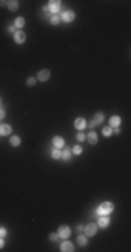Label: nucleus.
<instances>
[{
  "label": "nucleus",
  "mask_w": 131,
  "mask_h": 252,
  "mask_svg": "<svg viewBox=\"0 0 131 252\" xmlns=\"http://www.w3.org/2000/svg\"><path fill=\"white\" fill-rule=\"evenodd\" d=\"M60 20L64 21V23H73L75 20V13L71 11V10H67V11H63L62 16H60Z\"/></svg>",
  "instance_id": "obj_3"
},
{
  "label": "nucleus",
  "mask_w": 131,
  "mask_h": 252,
  "mask_svg": "<svg viewBox=\"0 0 131 252\" xmlns=\"http://www.w3.org/2000/svg\"><path fill=\"white\" fill-rule=\"evenodd\" d=\"M60 251H63V252H73V251H74V245H73V242H70V241H63L62 245H60Z\"/></svg>",
  "instance_id": "obj_8"
},
{
  "label": "nucleus",
  "mask_w": 131,
  "mask_h": 252,
  "mask_svg": "<svg viewBox=\"0 0 131 252\" xmlns=\"http://www.w3.org/2000/svg\"><path fill=\"white\" fill-rule=\"evenodd\" d=\"M86 137H88V140H89L91 144H96L98 143V133L96 132H89V134Z\"/></svg>",
  "instance_id": "obj_15"
},
{
  "label": "nucleus",
  "mask_w": 131,
  "mask_h": 252,
  "mask_svg": "<svg viewBox=\"0 0 131 252\" xmlns=\"http://www.w3.org/2000/svg\"><path fill=\"white\" fill-rule=\"evenodd\" d=\"M49 240H50L52 242H56V241L59 240V234H56V233H52V234L49 235Z\"/></svg>",
  "instance_id": "obj_27"
},
{
  "label": "nucleus",
  "mask_w": 131,
  "mask_h": 252,
  "mask_svg": "<svg viewBox=\"0 0 131 252\" xmlns=\"http://www.w3.org/2000/svg\"><path fill=\"white\" fill-rule=\"evenodd\" d=\"M24 25H25V20H24L23 17H17L16 21H14V27L18 28V30H23Z\"/></svg>",
  "instance_id": "obj_14"
},
{
  "label": "nucleus",
  "mask_w": 131,
  "mask_h": 252,
  "mask_svg": "<svg viewBox=\"0 0 131 252\" xmlns=\"http://www.w3.org/2000/svg\"><path fill=\"white\" fill-rule=\"evenodd\" d=\"M11 134V126L10 125H0V136H8Z\"/></svg>",
  "instance_id": "obj_13"
},
{
  "label": "nucleus",
  "mask_w": 131,
  "mask_h": 252,
  "mask_svg": "<svg viewBox=\"0 0 131 252\" xmlns=\"http://www.w3.org/2000/svg\"><path fill=\"white\" fill-rule=\"evenodd\" d=\"M77 241H78V245H81V246H85V245L88 244V238H86V235H78Z\"/></svg>",
  "instance_id": "obj_22"
},
{
  "label": "nucleus",
  "mask_w": 131,
  "mask_h": 252,
  "mask_svg": "<svg viewBox=\"0 0 131 252\" xmlns=\"http://www.w3.org/2000/svg\"><path fill=\"white\" fill-rule=\"evenodd\" d=\"M74 126L77 127L78 130H82V129L86 127V120H85L84 118H77L75 122H74Z\"/></svg>",
  "instance_id": "obj_12"
},
{
  "label": "nucleus",
  "mask_w": 131,
  "mask_h": 252,
  "mask_svg": "<svg viewBox=\"0 0 131 252\" xmlns=\"http://www.w3.org/2000/svg\"><path fill=\"white\" fill-rule=\"evenodd\" d=\"M3 246H4V240H3V238L0 237V249H1Z\"/></svg>",
  "instance_id": "obj_31"
},
{
  "label": "nucleus",
  "mask_w": 131,
  "mask_h": 252,
  "mask_svg": "<svg viewBox=\"0 0 131 252\" xmlns=\"http://www.w3.org/2000/svg\"><path fill=\"white\" fill-rule=\"evenodd\" d=\"M35 83H36V79H35V77H28V79H27V86L28 87L35 86Z\"/></svg>",
  "instance_id": "obj_25"
},
{
  "label": "nucleus",
  "mask_w": 131,
  "mask_h": 252,
  "mask_svg": "<svg viewBox=\"0 0 131 252\" xmlns=\"http://www.w3.org/2000/svg\"><path fill=\"white\" fill-rule=\"evenodd\" d=\"M82 231L85 233V235L86 237H93L95 234H96V231H98V224H95V223H89L86 227H84Z\"/></svg>",
  "instance_id": "obj_4"
},
{
  "label": "nucleus",
  "mask_w": 131,
  "mask_h": 252,
  "mask_svg": "<svg viewBox=\"0 0 131 252\" xmlns=\"http://www.w3.org/2000/svg\"><path fill=\"white\" fill-rule=\"evenodd\" d=\"M49 21H50L52 25H57V24L60 23V16H57V14H52L50 18H49Z\"/></svg>",
  "instance_id": "obj_21"
},
{
  "label": "nucleus",
  "mask_w": 131,
  "mask_h": 252,
  "mask_svg": "<svg viewBox=\"0 0 131 252\" xmlns=\"http://www.w3.org/2000/svg\"><path fill=\"white\" fill-rule=\"evenodd\" d=\"M50 156H52L53 160H59V158H62V151H60V149H56V147H54V149L52 150V153H50Z\"/></svg>",
  "instance_id": "obj_19"
},
{
  "label": "nucleus",
  "mask_w": 131,
  "mask_h": 252,
  "mask_svg": "<svg viewBox=\"0 0 131 252\" xmlns=\"http://www.w3.org/2000/svg\"><path fill=\"white\" fill-rule=\"evenodd\" d=\"M115 133L116 134H120V129H119V127H115Z\"/></svg>",
  "instance_id": "obj_33"
},
{
  "label": "nucleus",
  "mask_w": 131,
  "mask_h": 252,
  "mask_svg": "<svg viewBox=\"0 0 131 252\" xmlns=\"http://www.w3.org/2000/svg\"><path fill=\"white\" fill-rule=\"evenodd\" d=\"M59 237L60 238H69L70 235H71V230H70V227H67V226H62L60 228H59Z\"/></svg>",
  "instance_id": "obj_7"
},
{
  "label": "nucleus",
  "mask_w": 131,
  "mask_h": 252,
  "mask_svg": "<svg viewBox=\"0 0 131 252\" xmlns=\"http://www.w3.org/2000/svg\"><path fill=\"white\" fill-rule=\"evenodd\" d=\"M7 7L10 11H17V8H18V1H17V0L7 1Z\"/></svg>",
  "instance_id": "obj_18"
},
{
  "label": "nucleus",
  "mask_w": 131,
  "mask_h": 252,
  "mask_svg": "<svg viewBox=\"0 0 131 252\" xmlns=\"http://www.w3.org/2000/svg\"><path fill=\"white\" fill-rule=\"evenodd\" d=\"M7 30H8L10 32H16V27H14V25H11V27H8Z\"/></svg>",
  "instance_id": "obj_30"
},
{
  "label": "nucleus",
  "mask_w": 131,
  "mask_h": 252,
  "mask_svg": "<svg viewBox=\"0 0 131 252\" xmlns=\"http://www.w3.org/2000/svg\"><path fill=\"white\" fill-rule=\"evenodd\" d=\"M10 144L14 146V147H18V146L21 144V139H20L18 136H13V137L10 139Z\"/></svg>",
  "instance_id": "obj_20"
},
{
  "label": "nucleus",
  "mask_w": 131,
  "mask_h": 252,
  "mask_svg": "<svg viewBox=\"0 0 131 252\" xmlns=\"http://www.w3.org/2000/svg\"><path fill=\"white\" fill-rule=\"evenodd\" d=\"M95 126H96V123H95V122H93V120H89V127H95Z\"/></svg>",
  "instance_id": "obj_32"
},
{
  "label": "nucleus",
  "mask_w": 131,
  "mask_h": 252,
  "mask_svg": "<svg viewBox=\"0 0 131 252\" xmlns=\"http://www.w3.org/2000/svg\"><path fill=\"white\" fill-rule=\"evenodd\" d=\"M71 153H73V154H81V153H82V147H81V146H74V147H73V150H71Z\"/></svg>",
  "instance_id": "obj_24"
},
{
  "label": "nucleus",
  "mask_w": 131,
  "mask_h": 252,
  "mask_svg": "<svg viewBox=\"0 0 131 252\" xmlns=\"http://www.w3.org/2000/svg\"><path fill=\"white\" fill-rule=\"evenodd\" d=\"M52 143H53V146L56 147V149H62V147H64V144H66L64 139H63V137H60V136H54L53 140H52Z\"/></svg>",
  "instance_id": "obj_9"
},
{
  "label": "nucleus",
  "mask_w": 131,
  "mask_h": 252,
  "mask_svg": "<svg viewBox=\"0 0 131 252\" xmlns=\"http://www.w3.org/2000/svg\"><path fill=\"white\" fill-rule=\"evenodd\" d=\"M60 7H62V1L60 0H50L49 1V6H47L49 11L52 14H57L60 11Z\"/></svg>",
  "instance_id": "obj_2"
},
{
  "label": "nucleus",
  "mask_w": 131,
  "mask_h": 252,
  "mask_svg": "<svg viewBox=\"0 0 131 252\" xmlns=\"http://www.w3.org/2000/svg\"><path fill=\"white\" fill-rule=\"evenodd\" d=\"M92 120L95 122V123H96V125H99V123H102V122L105 120V115H103L102 112H98V114H96V115L93 116Z\"/></svg>",
  "instance_id": "obj_17"
},
{
  "label": "nucleus",
  "mask_w": 131,
  "mask_h": 252,
  "mask_svg": "<svg viewBox=\"0 0 131 252\" xmlns=\"http://www.w3.org/2000/svg\"><path fill=\"white\" fill-rule=\"evenodd\" d=\"M109 224H110V219H109L108 216H102V217H99L98 227H100V228H106Z\"/></svg>",
  "instance_id": "obj_11"
},
{
  "label": "nucleus",
  "mask_w": 131,
  "mask_h": 252,
  "mask_svg": "<svg viewBox=\"0 0 131 252\" xmlns=\"http://www.w3.org/2000/svg\"><path fill=\"white\" fill-rule=\"evenodd\" d=\"M6 3H7V1H0V6L3 7V6H6Z\"/></svg>",
  "instance_id": "obj_35"
},
{
  "label": "nucleus",
  "mask_w": 131,
  "mask_h": 252,
  "mask_svg": "<svg viewBox=\"0 0 131 252\" xmlns=\"http://www.w3.org/2000/svg\"><path fill=\"white\" fill-rule=\"evenodd\" d=\"M75 137H77V140H78V142H84L85 139H86V136H85V134L82 133V132H80V133H77V136H75Z\"/></svg>",
  "instance_id": "obj_26"
},
{
  "label": "nucleus",
  "mask_w": 131,
  "mask_h": 252,
  "mask_svg": "<svg viewBox=\"0 0 131 252\" xmlns=\"http://www.w3.org/2000/svg\"><path fill=\"white\" fill-rule=\"evenodd\" d=\"M25 39H27V35H25V32H24L23 30H17V31L14 32V41H16V44L21 45V44L25 42Z\"/></svg>",
  "instance_id": "obj_5"
},
{
  "label": "nucleus",
  "mask_w": 131,
  "mask_h": 252,
  "mask_svg": "<svg viewBox=\"0 0 131 252\" xmlns=\"http://www.w3.org/2000/svg\"><path fill=\"white\" fill-rule=\"evenodd\" d=\"M71 150L70 149H66L62 151V160L63 161H69V160H71Z\"/></svg>",
  "instance_id": "obj_16"
},
{
  "label": "nucleus",
  "mask_w": 131,
  "mask_h": 252,
  "mask_svg": "<svg viewBox=\"0 0 131 252\" xmlns=\"http://www.w3.org/2000/svg\"><path fill=\"white\" fill-rule=\"evenodd\" d=\"M49 79H50V71L47 70V69L39 70V73H38V80H39V81L45 83V81H47Z\"/></svg>",
  "instance_id": "obj_6"
},
{
  "label": "nucleus",
  "mask_w": 131,
  "mask_h": 252,
  "mask_svg": "<svg viewBox=\"0 0 131 252\" xmlns=\"http://www.w3.org/2000/svg\"><path fill=\"white\" fill-rule=\"evenodd\" d=\"M120 123H121V118L117 116V115H115V116H112V118L109 119V126H110L112 129H113V127H119Z\"/></svg>",
  "instance_id": "obj_10"
},
{
  "label": "nucleus",
  "mask_w": 131,
  "mask_h": 252,
  "mask_svg": "<svg viewBox=\"0 0 131 252\" xmlns=\"http://www.w3.org/2000/svg\"><path fill=\"white\" fill-rule=\"evenodd\" d=\"M4 116H6V112H4V109H3V108H0V120H1V119H4Z\"/></svg>",
  "instance_id": "obj_29"
},
{
  "label": "nucleus",
  "mask_w": 131,
  "mask_h": 252,
  "mask_svg": "<svg viewBox=\"0 0 131 252\" xmlns=\"http://www.w3.org/2000/svg\"><path fill=\"white\" fill-rule=\"evenodd\" d=\"M113 209H115V206H113L112 202H103L96 209V214L98 216H108V214H110V213L113 212Z\"/></svg>",
  "instance_id": "obj_1"
},
{
  "label": "nucleus",
  "mask_w": 131,
  "mask_h": 252,
  "mask_svg": "<svg viewBox=\"0 0 131 252\" xmlns=\"http://www.w3.org/2000/svg\"><path fill=\"white\" fill-rule=\"evenodd\" d=\"M102 133H103L105 137H110V136H112V127H110V126H105V127L102 129Z\"/></svg>",
  "instance_id": "obj_23"
},
{
  "label": "nucleus",
  "mask_w": 131,
  "mask_h": 252,
  "mask_svg": "<svg viewBox=\"0 0 131 252\" xmlns=\"http://www.w3.org/2000/svg\"><path fill=\"white\" fill-rule=\"evenodd\" d=\"M6 234H7V230L4 228V227H0V237H1V238H4V237H6Z\"/></svg>",
  "instance_id": "obj_28"
},
{
  "label": "nucleus",
  "mask_w": 131,
  "mask_h": 252,
  "mask_svg": "<svg viewBox=\"0 0 131 252\" xmlns=\"http://www.w3.org/2000/svg\"><path fill=\"white\" fill-rule=\"evenodd\" d=\"M77 230H78V231H82V230H84V227H82V226H77Z\"/></svg>",
  "instance_id": "obj_34"
}]
</instances>
